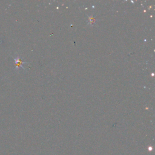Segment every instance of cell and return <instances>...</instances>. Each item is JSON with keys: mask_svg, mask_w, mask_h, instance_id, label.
I'll return each instance as SVG.
<instances>
[{"mask_svg": "<svg viewBox=\"0 0 155 155\" xmlns=\"http://www.w3.org/2000/svg\"><path fill=\"white\" fill-rule=\"evenodd\" d=\"M13 60H14V62H15V67H16V68H16V70H17V71H18L19 69H20V68L25 70V68L24 67V66H23V64H28V62L23 61L18 55H17L16 57L13 58Z\"/></svg>", "mask_w": 155, "mask_h": 155, "instance_id": "1", "label": "cell"}]
</instances>
